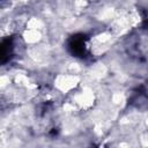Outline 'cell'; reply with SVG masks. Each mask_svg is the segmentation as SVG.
Wrapping results in <instances>:
<instances>
[{
    "label": "cell",
    "instance_id": "6da1fadb",
    "mask_svg": "<svg viewBox=\"0 0 148 148\" xmlns=\"http://www.w3.org/2000/svg\"><path fill=\"white\" fill-rule=\"evenodd\" d=\"M69 47L72 49L73 52H75L76 54H82L86 52V47H84V40L83 38H77V37H74L73 40L71 42V45Z\"/></svg>",
    "mask_w": 148,
    "mask_h": 148
}]
</instances>
